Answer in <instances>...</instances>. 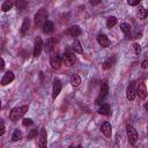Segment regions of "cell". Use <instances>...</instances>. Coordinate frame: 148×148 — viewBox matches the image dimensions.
<instances>
[{
  "label": "cell",
  "instance_id": "obj_21",
  "mask_svg": "<svg viewBox=\"0 0 148 148\" xmlns=\"http://www.w3.org/2000/svg\"><path fill=\"white\" fill-rule=\"evenodd\" d=\"M69 82H71V84H72L74 88H76V87H79L80 83H81V77H80L77 74H72L71 77H69Z\"/></svg>",
  "mask_w": 148,
  "mask_h": 148
},
{
  "label": "cell",
  "instance_id": "obj_30",
  "mask_svg": "<svg viewBox=\"0 0 148 148\" xmlns=\"http://www.w3.org/2000/svg\"><path fill=\"white\" fill-rule=\"evenodd\" d=\"M22 125H23V126H30V125H32V120H31L30 118H23Z\"/></svg>",
  "mask_w": 148,
  "mask_h": 148
},
{
  "label": "cell",
  "instance_id": "obj_17",
  "mask_svg": "<svg viewBox=\"0 0 148 148\" xmlns=\"http://www.w3.org/2000/svg\"><path fill=\"white\" fill-rule=\"evenodd\" d=\"M98 113L102 116H110V113H111L110 105L108 103H102L98 108Z\"/></svg>",
  "mask_w": 148,
  "mask_h": 148
},
{
  "label": "cell",
  "instance_id": "obj_14",
  "mask_svg": "<svg viewBox=\"0 0 148 148\" xmlns=\"http://www.w3.org/2000/svg\"><path fill=\"white\" fill-rule=\"evenodd\" d=\"M101 132H102V134H103L104 136L111 138V135H112V128H111L110 123L104 121V123L101 125Z\"/></svg>",
  "mask_w": 148,
  "mask_h": 148
},
{
  "label": "cell",
  "instance_id": "obj_20",
  "mask_svg": "<svg viewBox=\"0 0 148 148\" xmlns=\"http://www.w3.org/2000/svg\"><path fill=\"white\" fill-rule=\"evenodd\" d=\"M30 29V20L28 17H25L22 22V25H21V34L22 35H25Z\"/></svg>",
  "mask_w": 148,
  "mask_h": 148
},
{
  "label": "cell",
  "instance_id": "obj_28",
  "mask_svg": "<svg viewBox=\"0 0 148 148\" xmlns=\"http://www.w3.org/2000/svg\"><path fill=\"white\" fill-rule=\"evenodd\" d=\"M15 6H16V8H17L18 10H23V9L28 6V2H27V1H21V0H18V1L15 2Z\"/></svg>",
  "mask_w": 148,
  "mask_h": 148
},
{
  "label": "cell",
  "instance_id": "obj_13",
  "mask_svg": "<svg viewBox=\"0 0 148 148\" xmlns=\"http://www.w3.org/2000/svg\"><path fill=\"white\" fill-rule=\"evenodd\" d=\"M136 95L141 99H145L147 97V88H146V84L143 82H140L136 86Z\"/></svg>",
  "mask_w": 148,
  "mask_h": 148
},
{
  "label": "cell",
  "instance_id": "obj_26",
  "mask_svg": "<svg viewBox=\"0 0 148 148\" xmlns=\"http://www.w3.org/2000/svg\"><path fill=\"white\" fill-rule=\"evenodd\" d=\"M13 5H14V2H12V1H9V0L3 1L2 5H1V10H2V12H8V10L13 7Z\"/></svg>",
  "mask_w": 148,
  "mask_h": 148
},
{
  "label": "cell",
  "instance_id": "obj_5",
  "mask_svg": "<svg viewBox=\"0 0 148 148\" xmlns=\"http://www.w3.org/2000/svg\"><path fill=\"white\" fill-rule=\"evenodd\" d=\"M43 49H44L43 39H42V37L37 36V37L35 38V43H34V57H36V58L39 57Z\"/></svg>",
  "mask_w": 148,
  "mask_h": 148
},
{
  "label": "cell",
  "instance_id": "obj_8",
  "mask_svg": "<svg viewBox=\"0 0 148 148\" xmlns=\"http://www.w3.org/2000/svg\"><path fill=\"white\" fill-rule=\"evenodd\" d=\"M57 44H58V38H56V37H50V38L46 39V42H45V44H44V50H45L46 52H51V51L57 46Z\"/></svg>",
  "mask_w": 148,
  "mask_h": 148
},
{
  "label": "cell",
  "instance_id": "obj_7",
  "mask_svg": "<svg viewBox=\"0 0 148 148\" xmlns=\"http://www.w3.org/2000/svg\"><path fill=\"white\" fill-rule=\"evenodd\" d=\"M62 62H64L67 67L73 66L74 62H75V57H74V54H73L72 52H69V51L65 52L64 56H62Z\"/></svg>",
  "mask_w": 148,
  "mask_h": 148
},
{
  "label": "cell",
  "instance_id": "obj_35",
  "mask_svg": "<svg viewBox=\"0 0 148 148\" xmlns=\"http://www.w3.org/2000/svg\"><path fill=\"white\" fill-rule=\"evenodd\" d=\"M3 68H5V60H3V59H1V66H0V69H1V71H3Z\"/></svg>",
  "mask_w": 148,
  "mask_h": 148
},
{
  "label": "cell",
  "instance_id": "obj_6",
  "mask_svg": "<svg viewBox=\"0 0 148 148\" xmlns=\"http://www.w3.org/2000/svg\"><path fill=\"white\" fill-rule=\"evenodd\" d=\"M61 89H62L61 81L56 77V79L53 80V84H52V98H53V99H56V98L59 96Z\"/></svg>",
  "mask_w": 148,
  "mask_h": 148
},
{
  "label": "cell",
  "instance_id": "obj_38",
  "mask_svg": "<svg viewBox=\"0 0 148 148\" xmlns=\"http://www.w3.org/2000/svg\"><path fill=\"white\" fill-rule=\"evenodd\" d=\"M76 148H82V147H81V146H77V147H76Z\"/></svg>",
  "mask_w": 148,
  "mask_h": 148
},
{
  "label": "cell",
  "instance_id": "obj_22",
  "mask_svg": "<svg viewBox=\"0 0 148 148\" xmlns=\"http://www.w3.org/2000/svg\"><path fill=\"white\" fill-rule=\"evenodd\" d=\"M72 49H73V51H74L75 53H79V54H82V53H83V49H82V46H81V43H80L77 39H74Z\"/></svg>",
  "mask_w": 148,
  "mask_h": 148
},
{
  "label": "cell",
  "instance_id": "obj_23",
  "mask_svg": "<svg viewBox=\"0 0 148 148\" xmlns=\"http://www.w3.org/2000/svg\"><path fill=\"white\" fill-rule=\"evenodd\" d=\"M136 15H138V17L139 18H141V20H145L147 16H148V10L145 8V7H142V6H140L139 8H138V12H136Z\"/></svg>",
  "mask_w": 148,
  "mask_h": 148
},
{
  "label": "cell",
  "instance_id": "obj_24",
  "mask_svg": "<svg viewBox=\"0 0 148 148\" xmlns=\"http://www.w3.org/2000/svg\"><path fill=\"white\" fill-rule=\"evenodd\" d=\"M120 29L125 34V36H130V34H131V25L128 23H126V22L120 23Z\"/></svg>",
  "mask_w": 148,
  "mask_h": 148
},
{
  "label": "cell",
  "instance_id": "obj_34",
  "mask_svg": "<svg viewBox=\"0 0 148 148\" xmlns=\"http://www.w3.org/2000/svg\"><path fill=\"white\" fill-rule=\"evenodd\" d=\"M5 134V124H3V121L1 120V131H0V135L2 136Z\"/></svg>",
  "mask_w": 148,
  "mask_h": 148
},
{
  "label": "cell",
  "instance_id": "obj_16",
  "mask_svg": "<svg viewBox=\"0 0 148 148\" xmlns=\"http://www.w3.org/2000/svg\"><path fill=\"white\" fill-rule=\"evenodd\" d=\"M97 42H98V44L102 46V47H108L109 45H110V39L108 38V36L106 35H104V34H99L98 36H97Z\"/></svg>",
  "mask_w": 148,
  "mask_h": 148
},
{
  "label": "cell",
  "instance_id": "obj_3",
  "mask_svg": "<svg viewBox=\"0 0 148 148\" xmlns=\"http://www.w3.org/2000/svg\"><path fill=\"white\" fill-rule=\"evenodd\" d=\"M126 133H127V138H128V142L130 145L134 146L136 143V140H138V133H136V130L132 126V125H127L126 126Z\"/></svg>",
  "mask_w": 148,
  "mask_h": 148
},
{
  "label": "cell",
  "instance_id": "obj_29",
  "mask_svg": "<svg viewBox=\"0 0 148 148\" xmlns=\"http://www.w3.org/2000/svg\"><path fill=\"white\" fill-rule=\"evenodd\" d=\"M133 49H134V53H135L136 56H139V54L141 53V47H140V45H139L138 43H134V44H133Z\"/></svg>",
  "mask_w": 148,
  "mask_h": 148
},
{
  "label": "cell",
  "instance_id": "obj_37",
  "mask_svg": "<svg viewBox=\"0 0 148 148\" xmlns=\"http://www.w3.org/2000/svg\"><path fill=\"white\" fill-rule=\"evenodd\" d=\"M147 138H148V125H147Z\"/></svg>",
  "mask_w": 148,
  "mask_h": 148
},
{
  "label": "cell",
  "instance_id": "obj_1",
  "mask_svg": "<svg viewBox=\"0 0 148 148\" xmlns=\"http://www.w3.org/2000/svg\"><path fill=\"white\" fill-rule=\"evenodd\" d=\"M28 109H29L28 105L13 108V109L10 110V112H9V119H10L12 121H17L18 119H21V118L24 116V113L28 111Z\"/></svg>",
  "mask_w": 148,
  "mask_h": 148
},
{
  "label": "cell",
  "instance_id": "obj_32",
  "mask_svg": "<svg viewBox=\"0 0 148 148\" xmlns=\"http://www.w3.org/2000/svg\"><path fill=\"white\" fill-rule=\"evenodd\" d=\"M127 3H128L130 6H138V5L140 3V0H128Z\"/></svg>",
  "mask_w": 148,
  "mask_h": 148
},
{
  "label": "cell",
  "instance_id": "obj_27",
  "mask_svg": "<svg viewBox=\"0 0 148 148\" xmlns=\"http://www.w3.org/2000/svg\"><path fill=\"white\" fill-rule=\"evenodd\" d=\"M22 132L20 131V130H15L14 132H13V135H12V140L13 141H20L21 139H22Z\"/></svg>",
  "mask_w": 148,
  "mask_h": 148
},
{
  "label": "cell",
  "instance_id": "obj_18",
  "mask_svg": "<svg viewBox=\"0 0 148 148\" xmlns=\"http://www.w3.org/2000/svg\"><path fill=\"white\" fill-rule=\"evenodd\" d=\"M116 62V57H109L108 59H105L104 61H103V64H102V68L103 69H109V68H111L112 66H113V64Z\"/></svg>",
  "mask_w": 148,
  "mask_h": 148
},
{
  "label": "cell",
  "instance_id": "obj_4",
  "mask_svg": "<svg viewBox=\"0 0 148 148\" xmlns=\"http://www.w3.org/2000/svg\"><path fill=\"white\" fill-rule=\"evenodd\" d=\"M136 96V82L134 80H132L128 86H127V89H126V97L128 101H134Z\"/></svg>",
  "mask_w": 148,
  "mask_h": 148
},
{
  "label": "cell",
  "instance_id": "obj_15",
  "mask_svg": "<svg viewBox=\"0 0 148 148\" xmlns=\"http://www.w3.org/2000/svg\"><path fill=\"white\" fill-rule=\"evenodd\" d=\"M66 34L72 36V37H77V36H80L82 34V30H81V28L79 25H72L71 28H68L66 30Z\"/></svg>",
  "mask_w": 148,
  "mask_h": 148
},
{
  "label": "cell",
  "instance_id": "obj_31",
  "mask_svg": "<svg viewBox=\"0 0 148 148\" xmlns=\"http://www.w3.org/2000/svg\"><path fill=\"white\" fill-rule=\"evenodd\" d=\"M37 135V130H31L29 133H28V140H31L32 138H35Z\"/></svg>",
  "mask_w": 148,
  "mask_h": 148
},
{
  "label": "cell",
  "instance_id": "obj_2",
  "mask_svg": "<svg viewBox=\"0 0 148 148\" xmlns=\"http://www.w3.org/2000/svg\"><path fill=\"white\" fill-rule=\"evenodd\" d=\"M47 16H49L47 9H46V8H44V7L39 8V9H38V12L35 14V18H34V23H35V25H36V27L44 25V23L47 21V20H46V18H47Z\"/></svg>",
  "mask_w": 148,
  "mask_h": 148
},
{
  "label": "cell",
  "instance_id": "obj_11",
  "mask_svg": "<svg viewBox=\"0 0 148 148\" xmlns=\"http://www.w3.org/2000/svg\"><path fill=\"white\" fill-rule=\"evenodd\" d=\"M108 92H109V84H108V82L106 81H104L103 83H102V86H101V89H99V95H98V97H97V103H101V101L108 95Z\"/></svg>",
  "mask_w": 148,
  "mask_h": 148
},
{
  "label": "cell",
  "instance_id": "obj_12",
  "mask_svg": "<svg viewBox=\"0 0 148 148\" xmlns=\"http://www.w3.org/2000/svg\"><path fill=\"white\" fill-rule=\"evenodd\" d=\"M14 73L12 72V71H7L5 74H3V76H2V79H1V86H7V84H9L10 82H13V80H14Z\"/></svg>",
  "mask_w": 148,
  "mask_h": 148
},
{
  "label": "cell",
  "instance_id": "obj_10",
  "mask_svg": "<svg viewBox=\"0 0 148 148\" xmlns=\"http://www.w3.org/2000/svg\"><path fill=\"white\" fill-rule=\"evenodd\" d=\"M61 62H62V59L59 54H54L50 58V65L53 69H60L61 67Z\"/></svg>",
  "mask_w": 148,
  "mask_h": 148
},
{
  "label": "cell",
  "instance_id": "obj_9",
  "mask_svg": "<svg viewBox=\"0 0 148 148\" xmlns=\"http://www.w3.org/2000/svg\"><path fill=\"white\" fill-rule=\"evenodd\" d=\"M38 147L39 148H47V134H46V130L44 127L40 130V133H39Z\"/></svg>",
  "mask_w": 148,
  "mask_h": 148
},
{
  "label": "cell",
  "instance_id": "obj_19",
  "mask_svg": "<svg viewBox=\"0 0 148 148\" xmlns=\"http://www.w3.org/2000/svg\"><path fill=\"white\" fill-rule=\"evenodd\" d=\"M53 30H54V25H53V23H52L51 21H46V22L44 23V25H43V32L50 35V34L53 32Z\"/></svg>",
  "mask_w": 148,
  "mask_h": 148
},
{
  "label": "cell",
  "instance_id": "obj_33",
  "mask_svg": "<svg viewBox=\"0 0 148 148\" xmlns=\"http://www.w3.org/2000/svg\"><path fill=\"white\" fill-rule=\"evenodd\" d=\"M141 68H142V69L148 68V59H146V60H143V61L141 62Z\"/></svg>",
  "mask_w": 148,
  "mask_h": 148
},
{
  "label": "cell",
  "instance_id": "obj_25",
  "mask_svg": "<svg viewBox=\"0 0 148 148\" xmlns=\"http://www.w3.org/2000/svg\"><path fill=\"white\" fill-rule=\"evenodd\" d=\"M117 22H118V20H117L116 16H109L108 20H106V27L108 28H112V27H114L117 24Z\"/></svg>",
  "mask_w": 148,
  "mask_h": 148
},
{
  "label": "cell",
  "instance_id": "obj_36",
  "mask_svg": "<svg viewBox=\"0 0 148 148\" xmlns=\"http://www.w3.org/2000/svg\"><path fill=\"white\" fill-rule=\"evenodd\" d=\"M67 148H75V147H74V146H73V145H71V146H68V147H67Z\"/></svg>",
  "mask_w": 148,
  "mask_h": 148
}]
</instances>
